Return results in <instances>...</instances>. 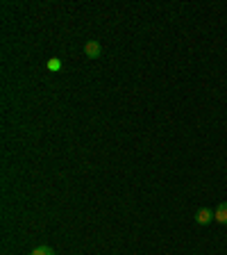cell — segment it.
<instances>
[{"mask_svg":"<svg viewBox=\"0 0 227 255\" xmlns=\"http://www.w3.org/2000/svg\"><path fill=\"white\" fill-rule=\"evenodd\" d=\"M212 221H216V214H214L212 207H202L196 212V223L198 226H209Z\"/></svg>","mask_w":227,"mask_h":255,"instance_id":"6da1fadb","label":"cell"},{"mask_svg":"<svg viewBox=\"0 0 227 255\" xmlns=\"http://www.w3.org/2000/svg\"><path fill=\"white\" fill-rule=\"evenodd\" d=\"M84 55L89 59H98L102 55V43L100 41H95V39H91V41L84 43Z\"/></svg>","mask_w":227,"mask_h":255,"instance_id":"7a4b0ae2","label":"cell"},{"mask_svg":"<svg viewBox=\"0 0 227 255\" xmlns=\"http://www.w3.org/2000/svg\"><path fill=\"white\" fill-rule=\"evenodd\" d=\"M214 214H216V221L221 223V226H227V203H221V205L214 210Z\"/></svg>","mask_w":227,"mask_h":255,"instance_id":"3957f363","label":"cell"},{"mask_svg":"<svg viewBox=\"0 0 227 255\" xmlns=\"http://www.w3.org/2000/svg\"><path fill=\"white\" fill-rule=\"evenodd\" d=\"M48 71H53V73H57L59 69H62V59H57V57H53V59H48Z\"/></svg>","mask_w":227,"mask_h":255,"instance_id":"277c9868","label":"cell"},{"mask_svg":"<svg viewBox=\"0 0 227 255\" xmlns=\"http://www.w3.org/2000/svg\"><path fill=\"white\" fill-rule=\"evenodd\" d=\"M32 255H55V251L50 246H37V249L32 251Z\"/></svg>","mask_w":227,"mask_h":255,"instance_id":"5b68a950","label":"cell"}]
</instances>
